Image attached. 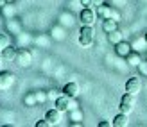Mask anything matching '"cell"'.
Returning a JSON list of instances; mask_svg holds the SVG:
<instances>
[{
    "label": "cell",
    "instance_id": "1",
    "mask_svg": "<svg viewBox=\"0 0 147 127\" xmlns=\"http://www.w3.org/2000/svg\"><path fill=\"white\" fill-rule=\"evenodd\" d=\"M93 25H83L79 31V45L81 47H90L93 43Z\"/></svg>",
    "mask_w": 147,
    "mask_h": 127
},
{
    "label": "cell",
    "instance_id": "2",
    "mask_svg": "<svg viewBox=\"0 0 147 127\" xmlns=\"http://www.w3.org/2000/svg\"><path fill=\"white\" fill-rule=\"evenodd\" d=\"M119 109H120V113H126L129 115L131 111L135 109V95H131V93H124L122 95V99H120V104H119Z\"/></svg>",
    "mask_w": 147,
    "mask_h": 127
},
{
    "label": "cell",
    "instance_id": "3",
    "mask_svg": "<svg viewBox=\"0 0 147 127\" xmlns=\"http://www.w3.org/2000/svg\"><path fill=\"white\" fill-rule=\"evenodd\" d=\"M14 61H16V65L22 66V68H27V66L32 63V52L27 50V48H20L16 52V59H14Z\"/></svg>",
    "mask_w": 147,
    "mask_h": 127
},
{
    "label": "cell",
    "instance_id": "4",
    "mask_svg": "<svg viewBox=\"0 0 147 127\" xmlns=\"http://www.w3.org/2000/svg\"><path fill=\"white\" fill-rule=\"evenodd\" d=\"M95 18H97V13H95L92 7H83V11L79 13V20L83 25H93Z\"/></svg>",
    "mask_w": 147,
    "mask_h": 127
},
{
    "label": "cell",
    "instance_id": "5",
    "mask_svg": "<svg viewBox=\"0 0 147 127\" xmlns=\"http://www.w3.org/2000/svg\"><path fill=\"white\" fill-rule=\"evenodd\" d=\"M126 91L131 95H138L142 91V79L140 77H131L126 83Z\"/></svg>",
    "mask_w": 147,
    "mask_h": 127
},
{
    "label": "cell",
    "instance_id": "6",
    "mask_svg": "<svg viewBox=\"0 0 147 127\" xmlns=\"http://www.w3.org/2000/svg\"><path fill=\"white\" fill-rule=\"evenodd\" d=\"M14 81H16V77H14L13 72H0V89H9Z\"/></svg>",
    "mask_w": 147,
    "mask_h": 127
},
{
    "label": "cell",
    "instance_id": "7",
    "mask_svg": "<svg viewBox=\"0 0 147 127\" xmlns=\"http://www.w3.org/2000/svg\"><path fill=\"white\" fill-rule=\"evenodd\" d=\"M131 52H133V47H131V43L124 41V40L115 45V54L119 56V57H127Z\"/></svg>",
    "mask_w": 147,
    "mask_h": 127
},
{
    "label": "cell",
    "instance_id": "8",
    "mask_svg": "<svg viewBox=\"0 0 147 127\" xmlns=\"http://www.w3.org/2000/svg\"><path fill=\"white\" fill-rule=\"evenodd\" d=\"M45 118H47V122L50 125H57L61 122V111L57 109V108H52V109H49L47 113H45Z\"/></svg>",
    "mask_w": 147,
    "mask_h": 127
},
{
    "label": "cell",
    "instance_id": "9",
    "mask_svg": "<svg viewBox=\"0 0 147 127\" xmlns=\"http://www.w3.org/2000/svg\"><path fill=\"white\" fill-rule=\"evenodd\" d=\"M54 104L56 106L54 108H57L63 113V111H68V104H70V97L68 95H65V93H61L59 97H57V99L54 100Z\"/></svg>",
    "mask_w": 147,
    "mask_h": 127
},
{
    "label": "cell",
    "instance_id": "10",
    "mask_svg": "<svg viewBox=\"0 0 147 127\" xmlns=\"http://www.w3.org/2000/svg\"><path fill=\"white\" fill-rule=\"evenodd\" d=\"M63 93L72 97V99H77L79 97V84L77 83H67L63 86Z\"/></svg>",
    "mask_w": 147,
    "mask_h": 127
},
{
    "label": "cell",
    "instance_id": "11",
    "mask_svg": "<svg viewBox=\"0 0 147 127\" xmlns=\"http://www.w3.org/2000/svg\"><path fill=\"white\" fill-rule=\"evenodd\" d=\"M16 48L13 47V45H7V47L0 52V56H2V59L4 61H14V59H16Z\"/></svg>",
    "mask_w": 147,
    "mask_h": 127
},
{
    "label": "cell",
    "instance_id": "12",
    "mask_svg": "<svg viewBox=\"0 0 147 127\" xmlns=\"http://www.w3.org/2000/svg\"><path fill=\"white\" fill-rule=\"evenodd\" d=\"M119 22H115V20H111V18H104L102 20V31H104L106 34L108 32H113V31H117L119 29Z\"/></svg>",
    "mask_w": 147,
    "mask_h": 127
},
{
    "label": "cell",
    "instance_id": "13",
    "mask_svg": "<svg viewBox=\"0 0 147 127\" xmlns=\"http://www.w3.org/2000/svg\"><path fill=\"white\" fill-rule=\"evenodd\" d=\"M126 61H127L129 66H135V68H138V65H140L142 57H140V54H138V50H133V52H131V54L126 57Z\"/></svg>",
    "mask_w": 147,
    "mask_h": 127
},
{
    "label": "cell",
    "instance_id": "14",
    "mask_svg": "<svg viewBox=\"0 0 147 127\" xmlns=\"http://www.w3.org/2000/svg\"><path fill=\"white\" fill-rule=\"evenodd\" d=\"M113 127H126L127 124H129V120H127V115L126 113H119L115 118H113Z\"/></svg>",
    "mask_w": 147,
    "mask_h": 127
},
{
    "label": "cell",
    "instance_id": "15",
    "mask_svg": "<svg viewBox=\"0 0 147 127\" xmlns=\"http://www.w3.org/2000/svg\"><path fill=\"white\" fill-rule=\"evenodd\" d=\"M97 16H100L102 20H104V18H109V16H111V7H109V5H104V4L99 5V7H97Z\"/></svg>",
    "mask_w": 147,
    "mask_h": 127
},
{
    "label": "cell",
    "instance_id": "16",
    "mask_svg": "<svg viewBox=\"0 0 147 127\" xmlns=\"http://www.w3.org/2000/svg\"><path fill=\"white\" fill-rule=\"evenodd\" d=\"M124 38H122V32L117 29V31H113V32H108V41L109 43H113V45H117L119 41H122Z\"/></svg>",
    "mask_w": 147,
    "mask_h": 127
},
{
    "label": "cell",
    "instance_id": "17",
    "mask_svg": "<svg viewBox=\"0 0 147 127\" xmlns=\"http://www.w3.org/2000/svg\"><path fill=\"white\" fill-rule=\"evenodd\" d=\"M24 104H25V106H36V104H38V100H36V95H34V91L27 93V95L24 97Z\"/></svg>",
    "mask_w": 147,
    "mask_h": 127
},
{
    "label": "cell",
    "instance_id": "18",
    "mask_svg": "<svg viewBox=\"0 0 147 127\" xmlns=\"http://www.w3.org/2000/svg\"><path fill=\"white\" fill-rule=\"evenodd\" d=\"M68 113H70V120H72V122H81V120H83V111H81L79 108L68 111Z\"/></svg>",
    "mask_w": 147,
    "mask_h": 127
},
{
    "label": "cell",
    "instance_id": "19",
    "mask_svg": "<svg viewBox=\"0 0 147 127\" xmlns=\"http://www.w3.org/2000/svg\"><path fill=\"white\" fill-rule=\"evenodd\" d=\"M7 45H11V38L9 34H0V52H2Z\"/></svg>",
    "mask_w": 147,
    "mask_h": 127
},
{
    "label": "cell",
    "instance_id": "20",
    "mask_svg": "<svg viewBox=\"0 0 147 127\" xmlns=\"http://www.w3.org/2000/svg\"><path fill=\"white\" fill-rule=\"evenodd\" d=\"M61 93H63V89H61V91H59V89H56V88H52V89H49V91H47V97H49L50 100H56V99H57V97H59Z\"/></svg>",
    "mask_w": 147,
    "mask_h": 127
},
{
    "label": "cell",
    "instance_id": "21",
    "mask_svg": "<svg viewBox=\"0 0 147 127\" xmlns=\"http://www.w3.org/2000/svg\"><path fill=\"white\" fill-rule=\"evenodd\" d=\"M34 95H36V100H38V104H41V102H45V100H49V97H47V91H34Z\"/></svg>",
    "mask_w": 147,
    "mask_h": 127
},
{
    "label": "cell",
    "instance_id": "22",
    "mask_svg": "<svg viewBox=\"0 0 147 127\" xmlns=\"http://www.w3.org/2000/svg\"><path fill=\"white\" fill-rule=\"evenodd\" d=\"M138 72H140L144 77H147V61H140V65H138Z\"/></svg>",
    "mask_w": 147,
    "mask_h": 127
},
{
    "label": "cell",
    "instance_id": "23",
    "mask_svg": "<svg viewBox=\"0 0 147 127\" xmlns=\"http://www.w3.org/2000/svg\"><path fill=\"white\" fill-rule=\"evenodd\" d=\"M109 18H111V20H115V22H119V20H120V13L117 11L115 7H111V16H109Z\"/></svg>",
    "mask_w": 147,
    "mask_h": 127
},
{
    "label": "cell",
    "instance_id": "24",
    "mask_svg": "<svg viewBox=\"0 0 147 127\" xmlns=\"http://www.w3.org/2000/svg\"><path fill=\"white\" fill-rule=\"evenodd\" d=\"M79 108V104H77V100L76 99H72L70 97V104H68V111H72V109H77Z\"/></svg>",
    "mask_w": 147,
    "mask_h": 127
},
{
    "label": "cell",
    "instance_id": "25",
    "mask_svg": "<svg viewBox=\"0 0 147 127\" xmlns=\"http://www.w3.org/2000/svg\"><path fill=\"white\" fill-rule=\"evenodd\" d=\"M50 124L47 122V118H45V120H40V122H36V127H49Z\"/></svg>",
    "mask_w": 147,
    "mask_h": 127
},
{
    "label": "cell",
    "instance_id": "26",
    "mask_svg": "<svg viewBox=\"0 0 147 127\" xmlns=\"http://www.w3.org/2000/svg\"><path fill=\"white\" fill-rule=\"evenodd\" d=\"M81 2V5H84V7H92L93 4H92V0H79Z\"/></svg>",
    "mask_w": 147,
    "mask_h": 127
},
{
    "label": "cell",
    "instance_id": "27",
    "mask_svg": "<svg viewBox=\"0 0 147 127\" xmlns=\"http://www.w3.org/2000/svg\"><path fill=\"white\" fill-rule=\"evenodd\" d=\"M109 125H113L111 122H108V120H102V122H99V127H109Z\"/></svg>",
    "mask_w": 147,
    "mask_h": 127
},
{
    "label": "cell",
    "instance_id": "28",
    "mask_svg": "<svg viewBox=\"0 0 147 127\" xmlns=\"http://www.w3.org/2000/svg\"><path fill=\"white\" fill-rule=\"evenodd\" d=\"M92 4H93L95 7H99V5H102V4H104V0H92Z\"/></svg>",
    "mask_w": 147,
    "mask_h": 127
},
{
    "label": "cell",
    "instance_id": "29",
    "mask_svg": "<svg viewBox=\"0 0 147 127\" xmlns=\"http://www.w3.org/2000/svg\"><path fill=\"white\" fill-rule=\"evenodd\" d=\"M5 4H7V0H0V7H4Z\"/></svg>",
    "mask_w": 147,
    "mask_h": 127
},
{
    "label": "cell",
    "instance_id": "30",
    "mask_svg": "<svg viewBox=\"0 0 147 127\" xmlns=\"http://www.w3.org/2000/svg\"><path fill=\"white\" fill-rule=\"evenodd\" d=\"M2 61H4V59H2V56H0V68H2Z\"/></svg>",
    "mask_w": 147,
    "mask_h": 127
},
{
    "label": "cell",
    "instance_id": "31",
    "mask_svg": "<svg viewBox=\"0 0 147 127\" xmlns=\"http://www.w3.org/2000/svg\"><path fill=\"white\" fill-rule=\"evenodd\" d=\"M144 40H145V43H147V32H145V34H144Z\"/></svg>",
    "mask_w": 147,
    "mask_h": 127
},
{
    "label": "cell",
    "instance_id": "32",
    "mask_svg": "<svg viewBox=\"0 0 147 127\" xmlns=\"http://www.w3.org/2000/svg\"><path fill=\"white\" fill-rule=\"evenodd\" d=\"M11 2H14V0H7V4H11Z\"/></svg>",
    "mask_w": 147,
    "mask_h": 127
}]
</instances>
